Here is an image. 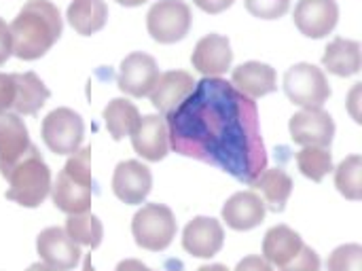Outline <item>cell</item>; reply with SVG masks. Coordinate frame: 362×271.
<instances>
[{
	"label": "cell",
	"instance_id": "obj_1",
	"mask_svg": "<svg viewBox=\"0 0 362 271\" xmlns=\"http://www.w3.org/2000/svg\"><path fill=\"white\" fill-rule=\"evenodd\" d=\"M170 146L250 185L265 168L257 104L218 76H204L168 115Z\"/></svg>",
	"mask_w": 362,
	"mask_h": 271
},
{
	"label": "cell",
	"instance_id": "obj_2",
	"mask_svg": "<svg viewBox=\"0 0 362 271\" xmlns=\"http://www.w3.org/2000/svg\"><path fill=\"white\" fill-rule=\"evenodd\" d=\"M62 15L49 0H30L17 13L11 30L13 55L32 62L42 57L62 36Z\"/></svg>",
	"mask_w": 362,
	"mask_h": 271
},
{
	"label": "cell",
	"instance_id": "obj_3",
	"mask_svg": "<svg viewBox=\"0 0 362 271\" xmlns=\"http://www.w3.org/2000/svg\"><path fill=\"white\" fill-rule=\"evenodd\" d=\"M6 180V200L17 202L23 208H38L51 191V172L36 146L28 149V153L8 172Z\"/></svg>",
	"mask_w": 362,
	"mask_h": 271
},
{
	"label": "cell",
	"instance_id": "obj_4",
	"mask_svg": "<svg viewBox=\"0 0 362 271\" xmlns=\"http://www.w3.org/2000/svg\"><path fill=\"white\" fill-rule=\"evenodd\" d=\"M263 259L282 271H318V255L303 244L301 236L286 225L272 227L263 240Z\"/></svg>",
	"mask_w": 362,
	"mask_h": 271
},
{
	"label": "cell",
	"instance_id": "obj_5",
	"mask_svg": "<svg viewBox=\"0 0 362 271\" xmlns=\"http://www.w3.org/2000/svg\"><path fill=\"white\" fill-rule=\"evenodd\" d=\"M136 244L146 250H165L176 236V219L163 204H146L136 212L132 223Z\"/></svg>",
	"mask_w": 362,
	"mask_h": 271
},
{
	"label": "cell",
	"instance_id": "obj_6",
	"mask_svg": "<svg viewBox=\"0 0 362 271\" xmlns=\"http://www.w3.org/2000/svg\"><path fill=\"white\" fill-rule=\"evenodd\" d=\"M284 91L293 104L303 108H322L331 98V85L325 72L314 64H295L284 74Z\"/></svg>",
	"mask_w": 362,
	"mask_h": 271
},
{
	"label": "cell",
	"instance_id": "obj_7",
	"mask_svg": "<svg viewBox=\"0 0 362 271\" xmlns=\"http://www.w3.org/2000/svg\"><path fill=\"white\" fill-rule=\"evenodd\" d=\"M191 8L180 0H157L146 15L148 34L163 45L182 40L191 30Z\"/></svg>",
	"mask_w": 362,
	"mask_h": 271
},
{
	"label": "cell",
	"instance_id": "obj_8",
	"mask_svg": "<svg viewBox=\"0 0 362 271\" xmlns=\"http://www.w3.org/2000/svg\"><path fill=\"white\" fill-rule=\"evenodd\" d=\"M38 263L30 265V271H68L74 270L81 259V248L74 244L66 229L49 227L36 238Z\"/></svg>",
	"mask_w": 362,
	"mask_h": 271
},
{
	"label": "cell",
	"instance_id": "obj_9",
	"mask_svg": "<svg viewBox=\"0 0 362 271\" xmlns=\"http://www.w3.org/2000/svg\"><path fill=\"white\" fill-rule=\"evenodd\" d=\"M85 123L72 108H55L42 119V140L55 155H72L81 149Z\"/></svg>",
	"mask_w": 362,
	"mask_h": 271
},
{
	"label": "cell",
	"instance_id": "obj_10",
	"mask_svg": "<svg viewBox=\"0 0 362 271\" xmlns=\"http://www.w3.org/2000/svg\"><path fill=\"white\" fill-rule=\"evenodd\" d=\"M291 138L301 146H318L327 149L335 136V123L329 113L322 108H303L291 117Z\"/></svg>",
	"mask_w": 362,
	"mask_h": 271
},
{
	"label": "cell",
	"instance_id": "obj_11",
	"mask_svg": "<svg viewBox=\"0 0 362 271\" xmlns=\"http://www.w3.org/2000/svg\"><path fill=\"white\" fill-rule=\"evenodd\" d=\"M295 25L310 38L329 36L339 19V8L331 0H301L295 6Z\"/></svg>",
	"mask_w": 362,
	"mask_h": 271
},
{
	"label": "cell",
	"instance_id": "obj_12",
	"mask_svg": "<svg viewBox=\"0 0 362 271\" xmlns=\"http://www.w3.org/2000/svg\"><path fill=\"white\" fill-rule=\"evenodd\" d=\"M159 79L157 62L146 53H132L121 62L119 70V89L127 96L142 98L148 96Z\"/></svg>",
	"mask_w": 362,
	"mask_h": 271
},
{
	"label": "cell",
	"instance_id": "obj_13",
	"mask_svg": "<svg viewBox=\"0 0 362 271\" xmlns=\"http://www.w3.org/2000/svg\"><path fill=\"white\" fill-rule=\"evenodd\" d=\"M30 146L32 144L23 119H19L15 113H0V174L4 178Z\"/></svg>",
	"mask_w": 362,
	"mask_h": 271
},
{
	"label": "cell",
	"instance_id": "obj_14",
	"mask_svg": "<svg viewBox=\"0 0 362 271\" xmlns=\"http://www.w3.org/2000/svg\"><path fill=\"white\" fill-rule=\"evenodd\" d=\"M151 187H153V176L144 163L129 159L117 166L112 176V191L121 202L129 206L142 204L151 193Z\"/></svg>",
	"mask_w": 362,
	"mask_h": 271
},
{
	"label": "cell",
	"instance_id": "obj_15",
	"mask_svg": "<svg viewBox=\"0 0 362 271\" xmlns=\"http://www.w3.org/2000/svg\"><path fill=\"white\" fill-rule=\"evenodd\" d=\"M193 68L202 72L204 76H221L231 68L233 51L227 36L221 34H208L204 36L191 55Z\"/></svg>",
	"mask_w": 362,
	"mask_h": 271
},
{
	"label": "cell",
	"instance_id": "obj_16",
	"mask_svg": "<svg viewBox=\"0 0 362 271\" xmlns=\"http://www.w3.org/2000/svg\"><path fill=\"white\" fill-rule=\"evenodd\" d=\"M225 242V231L216 219L208 217H197L193 219L182 233V246L189 255L199 257V259H210L214 257Z\"/></svg>",
	"mask_w": 362,
	"mask_h": 271
},
{
	"label": "cell",
	"instance_id": "obj_17",
	"mask_svg": "<svg viewBox=\"0 0 362 271\" xmlns=\"http://www.w3.org/2000/svg\"><path fill=\"white\" fill-rule=\"evenodd\" d=\"M132 144H134V151L146 161H161L170 149L165 119L159 115L142 117L136 132L132 134Z\"/></svg>",
	"mask_w": 362,
	"mask_h": 271
},
{
	"label": "cell",
	"instance_id": "obj_18",
	"mask_svg": "<svg viewBox=\"0 0 362 271\" xmlns=\"http://www.w3.org/2000/svg\"><path fill=\"white\" fill-rule=\"evenodd\" d=\"M265 212V202L255 191H242L223 206V221L235 231H248L263 223Z\"/></svg>",
	"mask_w": 362,
	"mask_h": 271
},
{
	"label": "cell",
	"instance_id": "obj_19",
	"mask_svg": "<svg viewBox=\"0 0 362 271\" xmlns=\"http://www.w3.org/2000/svg\"><path fill=\"white\" fill-rule=\"evenodd\" d=\"M91 187L93 183H87L83 178H76L62 170L57 174L53 189V204L57 210L66 214H83L91 208Z\"/></svg>",
	"mask_w": 362,
	"mask_h": 271
},
{
	"label": "cell",
	"instance_id": "obj_20",
	"mask_svg": "<svg viewBox=\"0 0 362 271\" xmlns=\"http://www.w3.org/2000/svg\"><path fill=\"white\" fill-rule=\"evenodd\" d=\"M195 87V81L189 72L185 70H170V72H163L159 74L155 87L151 89V102L153 106L163 113V115H170Z\"/></svg>",
	"mask_w": 362,
	"mask_h": 271
},
{
	"label": "cell",
	"instance_id": "obj_21",
	"mask_svg": "<svg viewBox=\"0 0 362 271\" xmlns=\"http://www.w3.org/2000/svg\"><path fill=\"white\" fill-rule=\"evenodd\" d=\"M233 79V87L238 91H242L244 96H248L250 100L255 98H263L272 91H276V70L267 64L261 62H246L242 66H238L231 74Z\"/></svg>",
	"mask_w": 362,
	"mask_h": 271
},
{
	"label": "cell",
	"instance_id": "obj_22",
	"mask_svg": "<svg viewBox=\"0 0 362 271\" xmlns=\"http://www.w3.org/2000/svg\"><path fill=\"white\" fill-rule=\"evenodd\" d=\"M250 185L252 189L263 193L265 208H269L272 212H282L293 193V178L280 168H274V170L265 168Z\"/></svg>",
	"mask_w": 362,
	"mask_h": 271
},
{
	"label": "cell",
	"instance_id": "obj_23",
	"mask_svg": "<svg viewBox=\"0 0 362 271\" xmlns=\"http://www.w3.org/2000/svg\"><path fill=\"white\" fill-rule=\"evenodd\" d=\"M15 76V115H36L49 100V89L34 72L13 74Z\"/></svg>",
	"mask_w": 362,
	"mask_h": 271
},
{
	"label": "cell",
	"instance_id": "obj_24",
	"mask_svg": "<svg viewBox=\"0 0 362 271\" xmlns=\"http://www.w3.org/2000/svg\"><path fill=\"white\" fill-rule=\"evenodd\" d=\"M322 64L331 74L352 76L361 70V45L339 36L325 49Z\"/></svg>",
	"mask_w": 362,
	"mask_h": 271
},
{
	"label": "cell",
	"instance_id": "obj_25",
	"mask_svg": "<svg viewBox=\"0 0 362 271\" xmlns=\"http://www.w3.org/2000/svg\"><path fill=\"white\" fill-rule=\"evenodd\" d=\"M66 17H68V23L81 36H91L104 28L108 19V6L104 0H74L68 6Z\"/></svg>",
	"mask_w": 362,
	"mask_h": 271
},
{
	"label": "cell",
	"instance_id": "obj_26",
	"mask_svg": "<svg viewBox=\"0 0 362 271\" xmlns=\"http://www.w3.org/2000/svg\"><path fill=\"white\" fill-rule=\"evenodd\" d=\"M140 113L138 108L123 98L112 100L106 108H104V121H106V129L110 132V136L115 140H123L125 136H132L140 123Z\"/></svg>",
	"mask_w": 362,
	"mask_h": 271
},
{
	"label": "cell",
	"instance_id": "obj_27",
	"mask_svg": "<svg viewBox=\"0 0 362 271\" xmlns=\"http://www.w3.org/2000/svg\"><path fill=\"white\" fill-rule=\"evenodd\" d=\"M66 233L78 246L98 248L102 242L104 229L98 217L83 212V214H70V219L66 221Z\"/></svg>",
	"mask_w": 362,
	"mask_h": 271
},
{
	"label": "cell",
	"instance_id": "obj_28",
	"mask_svg": "<svg viewBox=\"0 0 362 271\" xmlns=\"http://www.w3.org/2000/svg\"><path fill=\"white\" fill-rule=\"evenodd\" d=\"M362 157L361 155H352L348 159H344L335 172V187L339 189V193L352 202L362 197Z\"/></svg>",
	"mask_w": 362,
	"mask_h": 271
},
{
	"label": "cell",
	"instance_id": "obj_29",
	"mask_svg": "<svg viewBox=\"0 0 362 271\" xmlns=\"http://www.w3.org/2000/svg\"><path fill=\"white\" fill-rule=\"evenodd\" d=\"M297 166L305 178L320 183L333 170V157L327 149L305 146L301 153H297Z\"/></svg>",
	"mask_w": 362,
	"mask_h": 271
},
{
	"label": "cell",
	"instance_id": "obj_30",
	"mask_svg": "<svg viewBox=\"0 0 362 271\" xmlns=\"http://www.w3.org/2000/svg\"><path fill=\"white\" fill-rule=\"evenodd\" d=\"M329 271H362V246L346 244L329 257Z\"/></svg>",
	"mask_w": 362,
	"mask_h": 271
},
{
	"label": "cell",
	"instance_id": "obj_31",
	"mask_svg": "<svg viewBox=\"0 0 362 271\" xmlns=\"http://www.w3.org/2000/svg\"><path fill=\"white\" fill-rule=\"evenodd\" d=\"M291 0H246V8L261 19H278L286 15Z\"/></svg>",
	"mask_w": 362,
	"mask_h": 271
},
{
	"label": "cell",
	"instance_id": "obj_32",
	"mask_svg": "<svg viewBox=\"0 0 362 271\" xmlns=\"http://www.w3.org/2000/svg\"><path fill=\"white\" fill-rule=\"evenodd\" d=\"M15 102V76L0 72V113H8Z\"/></svg>",
	"mask_w": 362,
	"mask_h": 271
},
{
	"label": "cell",
	"instance_id": "obj_33",
	"mask_svg": "<svg viewBox=\"0 0 362 271\" xmlns=\"http://www.w3.org/2000/svg\"><path fill=\"white\" fill-rule=\"evenodd\" d=\"M68 271H72V270H68ZM81 271H95L93 270V265H91V255H87V257H85V265H83V270ZM115 271H155V270H151V267L142 265V263H140V261H136V259H127V261H121ZM159 271H168V270H159Z\"/></svg>",
	"mask_w": 362,
	"mask_h": 271
},
{
	"label": "cell",
	"instance_id": "obj_34",
	"mask_svg": "<svg viewBox=\"0 0 362 271\" xmlns=\"http://www.w3.org/2000/svg\"><path fill=\"white\" fill-rule=\"evenodd\" d=\"M235 271H282L269 265L263 257H246L244 261L238 263Z\"/></svg>",
	"mask_w": 362,
	"mask_h": 271
},
{
	"label": "cell",
	"instance_id": "obj_35",
	"mask_svg": "<svg viewBox=\"0 0 362 271\" xmlns=\"http://www.w3.org/2000/svg\"><path fill=\"white\" fill-rule=\"evenodd\" d=\"M13 55V42H11V30L6 21L0 17V64H4Z\"/></svg>",
	"mask_w": 362,
	"mask_h": 271
},
{
	"label": "cell",
	"instance_id": "obj_36",
	"mask_svg": "<svg viewBox=\"0 0 362 271\" xmlns=\"http://www.w3.org/2000/svg\"><path fill=\"white\" fill-rule=\"evenodd\" d=\"M193 4H197L202 11L210 13V15H216V13H223L225 8H229L233 2L238 0H191Z\"/></svg>",
	"mask_w": 362,
	"mask_h": 271
},
{
	"label": "cell",
	"instance_id": "obj_37",
	"mask_svg": "<svg viewBox=\"0 0 362 271\" xmlns=\"http://www.w3.org/2000/svg\"><path fill=\"white\" fill-rule=\"evenodd\" d=\"M144 2H148V0H119L121 6H140Z\"/></svg>",
	"mask_w": 362,
	"mask_h": 271
},
{
	"label": "cell",
	"instance_id": "obj_38",
	"mask_svg": "<svg viewBox=\"0 0 362 271\" xmlns=\"http://www.w3.org/2000/svg\"><path fill=\"white\" fill-rule=\"evenodd\" d=\"M331 2H335V0H331Z\"/></svg>",
	"mask_w": 362,
	"mask_h": 271
},
{
	"label": "cell",
	"instance_id": "obj_39",
	"mask_svg": "<svg viewBox=\"0 0 362 271\" xmlns=\"http://www.w3.org/2000/svg\"><path fill=\"white\" fill-rule=\"evenodd\" d=\"M104 2H106V0H104Z\"/></svg>",
	"mask_w": 362,
	"mask_h": 271
}]
</instances>
